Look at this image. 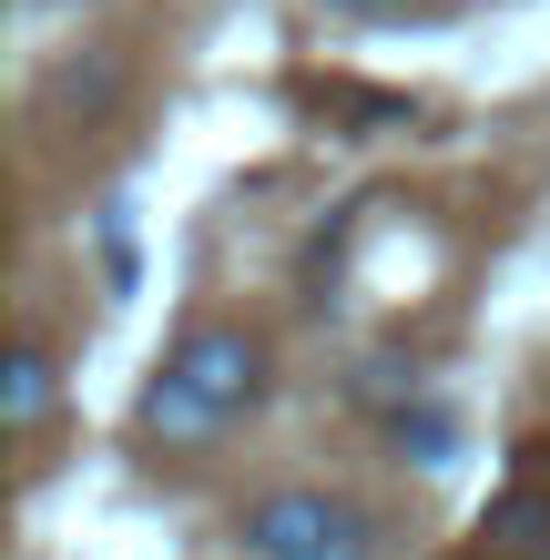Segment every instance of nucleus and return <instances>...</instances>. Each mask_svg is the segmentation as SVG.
I'll use <instances>...</instances> for the list:
<instances>
[{
  "mask_svg": "<svg viewBox=\"0 0 550 560\" xmlns=\"http://www.w3.org/2000/svg\"><path fill=\"white\" fill-rule=\"evenodd\" d=\"M42 418H51V357L42 347H11V368H0V428L31 439Z\"/></svg>",
  "mask_w": 550,
  "mask_h": 560,
  "instance_id": "nucleus-3",
  "label": "nucleus"
},
{
  "mask_svg": "<svg viewBox=\"0 0 550 560\" xmlns=\"http://www.w3.org/2000/svg\"><path fill=\"white\" fill-rule=\"evenodd\" d=\"M398 439L418 448V469H448V418H438V408H418V418H398Z\"/></svg>",
  "mask_w": 550,
  "mask_h": 560,
  "instance_id": "nucleus-5",
  "label": "nucleus"
},
{
  "mask_svg": "<svg viewBox=\"0 0 550 560\" xmlns=\"http://www.w3.org/2000/svg\"><path fill=\"white\" fill-rule=\"evenodd\" d=\"M479 540H500V550H550V500H530V489H520V500H500L490 520H479Z\"/></svg>",
  "mask_w": 550,
  "mask_h": 560,
  "instance_id": "nucleus-4",
  "label": "nucleus"
},
{
  "mask_svg": "<svg viewBox=\"0 0 550 560\" xmlns=\"http://www.w3.org/2000/svg\"><path fill=\"white\" fill-rule=\"evenodd\" d=\"M337 11H408V0H337Z\"/></svg>",
  "mask_w": 550,
  "mask_h": 560,
  "instance_id": "nucleus-6",
  "label": "nucleus"
},
{
  "mask_svg": "<svg viewBox=\"0 0 550 560\" xmlns=\"http://www.w3.org/2000/svg\"><path fill=\"white\" fill-rule=\"evenodd\" d=\"M255 398H266V347H255L245 326H194V337L164 357V377L143 387V439L204 448V439H224Z\"/></svg>",
  "mask_w": 550,
  "mask_h": 560,
  "instance_id": "nucleus-1",
  "label": "nucleus"
},
{
  "mask_svg": "<svg viewBox=\"0 0 550 560\" xmlns=\"http://www.w3.org/2000/svg\"><path fill=\"white\" fill-rule=\"evenodd\" d=\"M245 560H377L367 510L327 500V489H276V500L245 510Z\"/></svg>",
  "mask_w": 550,
  "mask_h": 560,
  "instance_id": "nucleus-2",
  "label": "nucleus"
}]
</instances>
